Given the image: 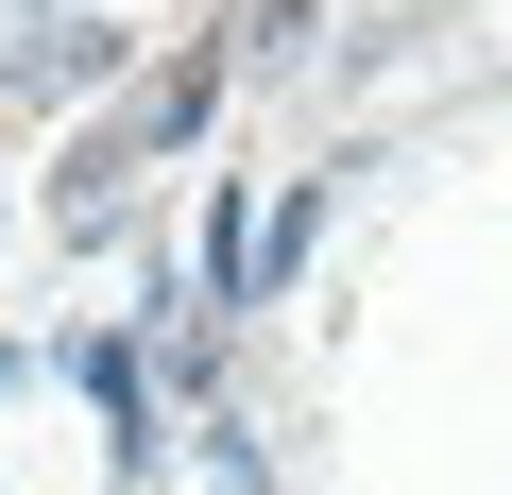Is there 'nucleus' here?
Returning <instances> with one entry per match:
<instances>
[{
    "label": "nucleus",
    "instance_id": "obj_1",
    "mask_svg": "<svg viewBox=\"0 0 512 495\" xmlns=\"http://www.w3.org/2000/svg\"><path fill=\"white\" fill-rule=\"evenodd\" d=\"M205 103H222V69H205V52H188V69H154V86H137V120H103V137L69 154V205H103V188H120L137 154H171V137H205Z\"/></svg>",
    "mask_w": 512,
    "mask_h": 495
},
{
    "label": "nucleus",
    "instance_id": "obj_2",
    "mask_svg": "<svg viewBox=\"0 0 512 495\" xmlns=\"http://www.w3.org/2000/svg\"><path fill=\"white\" fill-rule=\"evenodd\" d=\"M308 18H325V0H256V35H308Z\"/></svg>",
    "mask_w": 512,
    "mask_h": 495
}]
</instances>
